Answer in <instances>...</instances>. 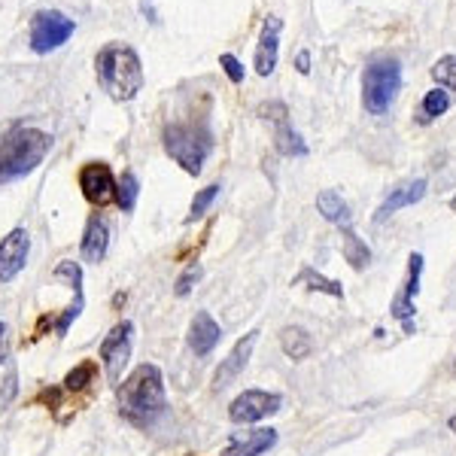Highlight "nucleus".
Wrapping results in <instances>:
<instances>
[{
  "mask_svg": "<svg viewBox=\"0 0 456 456\" xmlns=\"http://www.w3.org/2000/svg\"><path fill=\"white\" fill-rule=\"evenodd\" d=\"M116 399H119V414L131 426H152L167 411V393L161 369L152 362L137 365L128 378L116 387Z\"/></svg>",
  "mask_w": 456,
  "mask_h": 456,
  "instance_id": "nucleus-1",
  "label": "nucleus"
},
{
  "mask_svg": "<svg viewBox=\"0 0 456 456\" xmlns=\"http://www.w3.org/2000/svg\"><path fill=\"white\" fill-rule=\"evenodd\" d=\"M94 77H98L101 88L113 101H119V104L134 101L146 83L141 55L128 43H107L104 49H98V55H94Z\"/></svg>",
  "mask_w": 456,
  "mask_h": 456,
  "instance_id": "nucleus-2",
  "label": "nucleus"
},
{
  "mask_svg": "<svg viewBox=\"0 0 456 456\" xmlns=\"http://www.w3.org/2000/svg\"><path fill=\"white\" fill-rule=\"evenodd\" d=\"M53 150V137L40 128L31 125H21V128L10 131V134L0 141V186L4 183H16L21 176L43 165V159Z\"/></svg>",
  "mask_w": 456,
  "mask_h": 456,
  "instance_id": "nucleus-3",
  "label": "nucleus"
},
{
  "mask_svg": "<svg viewBox=\"0 0 456 456\" xmlns=\"http://www.w3.org/2000/svg\"><path fill=\"white\" fill-rule=\"evenodd\" d=\"M165 152L186 174L198 176L204 171V161L213 152V134L208 122H167L161 131Z\"/></svg>",
  "mask_w": 456,
  "mask_h": 456,
  "instance_id": "nucleus-4",
  "label": "nucleus"
},
{
  "mask_svg": "<svg viewBox=\"0 0 456 456\" xmlns=\"http://www.w3.org/2000/svg\"><path fill=\"white\" fill-rule=\"evenodd\" d=\"M402 92V64L395 58L371 61L362 73V104L371 116H384Z\"/></svg>",
  "mask_w": 456,
  "mask_h": 456,
  "instance_id": "nucleus-5",
  "label": "nucleus"
},
{
  "mask_svg": "<svg viewBox=\"0 0 456 456\" xmlns=\"http://www.w3.org/2000/svg\"><path fill=\"white\" fill-rule=\"evenodd\" d=\"M77 25L58 10H40L31 16V28H28V43L37 55H49L55 49H61L70 40Z\"/></svg>",
  "mask_w": 456,
  "mask_h": 456,
  "instance_id": "nucleus-6",
  "label": "nucleus"
},
{
  "mask_svg": "<svg viewBox=\"0 0 456 456\" xmlns=\"http://www.w3.org/2000/svg\"><path fill=\"white\" fill-rule=\"evenodd\" d=\"M131 347H134V326L128 320L116 322L110 329V335L101 341V362H104L110 384H119L122 380V371L131 359Z\"/></svg>",
  "mask_w": 456,
  "mask_h": 456,
  "instance_id": "nucleus-7",
  "label": "nucleus"
},
{
  "mask_svg": "<svg viewBox=\"0 0 456 456\" xmlns=\"http://www.w3.org/2000/svg\"><path fill=\"white\" fill-rule=\"evenodd\" d=\"M281 408H283V395L265 393V389H247V393H240L238 399L228 404V420L238 426L262 423L268 417H274Z\"/></svg>",
  "mask_w": 456,
  "mask_h": 456,
  "instance_id": "nucleus-8",
  "label": "nucleus"
},
{
  "mask_svg": "<svg viewBox=\"0 0 456 456\" xmlns=\"http://www.w3.org/2000/svg\"><path fill=\"white\" fill-rule=\"evenodd\" d=\"M420 277H423V256L420 253H411L408 259V281H404L402 292L393 298V305H389V314H393L395 322H402L404 335H414V298L417 292H420Z\"/></svg>",
  "mask_w": 456,
  "mask_h": 456,
  "instance_id": "nucleus-9",
  "label": "nucleus"
},
{
  "mask_svg": "<svg viewBox=\"0 0 456 456\" xmlns=\"http://www.w3.org/2000/svg\"><path fill=\"white\" fill-rule=\"evenodd\" d=\"M79 189L94 208H107L110 201H116V176L107 161H86L79 167Z\"/></svg>",
  "mask_w": 456,
  "mask_h": 456,
  "instance_id": "nucleus-10",
  "label": "nucleus"
},
{
  "mask_svg": "<svg viewBox=\"0 0 456 456\" xmlns=\"http://www.w3.org/2000/svg\"><path fill=\"white\" fill-rule=\"evenodd\" d=\"M28 253H31V238L25 228H12L4 240H0V283H12L25 271Z\"/></svg>",
  "mask_w": 456,
  "mask_h": 456,
  "instance_id": "nucleus-11",
  "label": "nucleus"
},
{
  "mask_svg": "<svg viewBox=\"0 0 456 456\" xmlns=\"http://www.w3.org/2000/svg\"><path fill=\"white\" fill-rule=\"evenodd\" d=\"M256 341H259V332H249L247 338H240V341L234 344L232 353H228L223 362H219L216 374H213V387H216V389H225V387H232L234 380L240 378V371L247 369L249 356H253Z\"/></svg>",
  "mask_w": 456,
  "mask_h": 456,
  "instance_id": "nucleus-12",
  "label": "nucleus"
},
{
  "mask_svg": "<svg viewBox=\"0 0 456 456\" xmlns=\"http://www.w3.org/2000/svg\"><path fill=\"white\" fill-rule=\"evenodd\" d=\"M281 31L283 21L277 16H268L262 21L259 46H256V73L259 77H271L277 68V53H281Z\"/></svg>",
  "mask_w": 456,
  "mask_h": 456,
  "instance_id": "nucleus-13",
  "label": "nucleus"
},
{
  "mask_svg": "<svg viewBox=\"0 0 456 456\" xmlns=\"http://www.w3.org/2000/svg\"><path fill=\"white\" fill-rule=\"evenodd\" d=\"M277 444V429H247V432H234L223 456H262Z\"/></svg>",
  "mask_w": 456,
  "mask_h": 456,
  "instance_id": "nucleus-14",
  "label": "nucleus"
},
{
  "mask_svg": "<svg viewBox=\"0 0 456 456\" xmlns=\"http://www.w3.org/2000/svg\"><path fill=\"white\" fill-rule=\"evenodd\" d=\"M426 189H429V183H426L423 176H417V180H408V183H402L399 189H393V192H389V195L384 198V204H380V208H378V213H374V223H387V219L393 216L395 210H402V208H411V204L423 201Z\"/></svg>",
  "mask_w": 456,
  "mask_h": 456,
  "instance_id": "nucleus-15",
  "label": "nucleus"
},
{
  "mask_svg": "<svg viewBox=\"0 0 456 456\" xmlns=\"http://www.w3.org/2000/svg\"><path fill=\"white\" fill-rule=\"evenodd\" d=\"M219 341H223L219 322L208 311H198L192 316V326H189V347H192V353L195 356H210Z\"/></svg>",
  "mask_w": 456,
  "mask_h": 456,
  "instance_id": "nucleus-16",
  "label": "nucleus"
},
{
  "mask_svg": "<svg viewBox=\"0 0 456 456\" xmlns=\"http://www.w3.org/2000/svg\"><path fill=\"white\" fill-rule=\"evenodd\" d=\"M107 249H110V225H107V219L101 216V213H92V216H88V223H86L79 253H83L86 262L98 265V262H104Z\"/></svg>",
  "mask_w": 456,
  "mask_h": 456,
  "instance_id": "nucleus-17",
  "label": "nucleus"
},
{
  "mask_svg": "<svg viewBox=\"0 0 456 456\" xmlns=\"http://www.w3.org/2000/svg\"><path fill=\"white\" fill-rule=\"evenodd\" d=\"M316 210H320V216L326 219V223H335V225H341V228H347L350 219H353L347 201H344V198L338 195L335 189H322V192L316 195Z\"/></svg>",
  "mask_w": 456,
  "mask_h": 456,
  "instance_id": "nucleus-18",
  "label": "nucleus"
},
{
  "mask_svg": "<svg viewBox=\"0 0 456 456\" xmlns=\"http://www.w3.org/2000/svg\"><path fill=\"white\" fill-rule=\"evenodd\" d=\"M341 253H344V259L350 262L353 271H365L371 265V249H369V244H365V240L359 238V234L353 232L350 225L341 228Z\"/></svg>",
  "mask_w": 456,
  "mask_h": 456,
  "instance_id": "nucleus-19",
  "label": "nucleus"
},
{
  "mask_svg": "<svg viewBox=\"0 0 456 456\" xmlns=\"http://www.w3.org/2000/svg\"><path fill=\"white\" fill-rule=\"evenodd\" d=\"M281 347L289 359L301 362V359H307L314 353V338L307 335V329H301V326H286L281 332Z\"/></svg>",
  "mask_w": 456,
  "mask_h": 456,
  "instance_id": "nucleus-20",
  "label": "nucleus"
},
{
  "mask_svg": "<svg viewBox=\"0 0 456 456\" xmlns=\"http://www.w3.org/2000/svg\"><path fill=\"white\" fill-rule=\"evenodd\" d=\"M292 286H301V289H311V292H322V296H332V298H344V286L338 281L322 277L320 271H314V268H301L298 277L292 281Z\"/></svg>",
  "mask_w": 456,
  "mask_h": 456,
  "instance_id": "nucleus-21",
  "label": "nucleus"
},
{
  "mask_svg": "<svg viewBox=\"0 0 456 456\" xmlns=\"http://www.w3.org/2000/svg\"><path fill=\"white\" fill-rule=\"evenodd\" d=\"M274 150L281 152V156H286V159H301V156H307V143L301 141L298 131H292V125H289V122H281V125H277V131H274Z\"/></svg>",
  "mask_w": 456,
  "mask_h": 456,
  "instance_id": "nucleus-22",
  "label": "nucleus"
},
{
  "mask_svg": "<svg viewBox=\"0 0 456 456\" xmlns=\"http://www.w3.org/2000/svg\"><path fill=\"white\" fill-rule=\"evenodd\" d=\"M137 195H141V180H137L131 171H125L119 180H116V204H119L122 213H131L137 208Z\"/></svg>",
  "mask_w": 456,
  "mask_h": 456,
  "instance_id": "nucleus-23",
  "label": "nucleus"
},
{
  "mask_svg": "<svg viewBox=\"0 0 456 456\" xmlns=\"http://www.w3.org/2000/svg\"><path fill=\"white\" fill-rule=\"evenodd\" d=\"M447 107H451V94L444 92V88H432V92H426L423 104H420V125H429L436 122L438 116L447 113Z\"/></svg>",
  "mask_w": 456,
  "mask_h": 456,
  "instance_id": "nucleus-24",
  "label": "nucleus"
},
{
  "mask_svg": "<svg viewBox=\"0 0 456 456\" xmlns=\"http://www.w3.org/2000/svg\"><path fill=\"white\" fill-rule=\"evenodd\" d=\"M55 281H64L73 289V298H83V268H79V262H58L55 271H53Z\"/></svg>",
  "mask_w": 456,
  "mask_h": 456,
  "instance_id": "nucleus-25",
  "label": "nucleus"
},
{
  "mask_svg": "<svg viewBox=\"0 0 456 456\" xmlns=\"http://www.w3.org/2000/svg\"><path fill=\"white\" fill-rule=\"evenodd\" d=\"M432 79L438 83V88L444 92H456V55H441L436 64H432Z\"/></svg>",
  "mask_w": 456,
  "mask_h": 456,
  "instance_id": "nucleus-26",
  "label": "nucleus"
},
{
  "mask_svg": "<svg viewBox=\"0 0 456 456\" xmlns=\"http://www.w3.org/2000/svg\"><path fill=\"white\" fill-rule=\"evenodd\" d=\"M94 374H98V365H94L92 359L79 362L77 369L68 371V378H64V393H79V389H86L94 380Z\"/></svg>",
  "mask_w": 456,
  "mask_h": 456,
  "instance_id": "nucleus-27",
  "label": "nucleus"
},
{
  "mask_svg": "<svg viewBox=\"0 0 456 456\" xmlns=\"http://www.w3.org/2000/svg\"><path fill=\"white\" fill-rule=\"evenodd\" d=\"M219 189H223V186H216V183H213V186L201 189V192H198V195L192 198V210H189L186 223H195V219H201L204 213H208V210L213 208V201L219 198Z\"/></svg>",
  "mask_w": 456,
  "mask_h": 456,
  "instance_id": "nucleus-28",
  "label": "nucleus"
},
{
  "mask_svg": "<svg viewBox=\"0 0 456 456\" xmlns=\"http://www.w3.org/2000/svg\"><path fill=\"white\" fill-rule=\"evenodd\" d=\"M201 281V265H189L186 271H183L180 277H176V286H174V292H176V298H186L189 292H192V286Z\"/></svg>",
  "mask_w": 456,
  "mask_h": 456,
  "instance_id": "nucleus-29",
  "label": "nucleus"
},
{
  "mask_svg": "<svg viewBox=\"0 0 456 456\" xmlns=\"http://www.w3.org/2000/svg\"><path fill=\"white\" fill-rule=\"evenodd\" d=\"M219 68L225 70V77L232 79L234 86H240V83H244L247 70H244V64H240V58H238V55H232V53H223V55H219Z\"/></svg>",
  "mask_w": 456,
  "mask_h": 456,
  "instance_id": "nucleus-30",
  "label": "nucleus"
},
{
  "mask_svg": "<svg viewBox=\"0 0 456 456\" xmlns=\"http://www.w3.org/2000/svg\"><path fill=\"white\" fill-rule=\"evenodd\" d=\"M256 113L262 116V119H268V122H274V125H281V122H289V107L283 104V101H268V104H262Z\"/></svg>",
  "mask_w": 456,
  "mask_h": 456,
  "instance_id": "nucleus-31",
  "label": "nucleus"
},
{
  "mask_svg": "<svg viewBox=\"0 0 456 456\" xmlns=\"http://www.w3.org/2000/svg\"><path fill=\"white\" fill-rule=\"evenodd\" d=\"M16 395H19V374L16 369H10L4 378V387H0V408H10Z\"/></svg>",
  "mask_w": 456,
  "mask_h": 456,
  "instance_id": "nucleus-32",
  "label": "nucleus"
},
{
  "mask_svg": "<svg viewBox=\"0 0 456 456\" xmlns=\"http://www.w3.org/2000/svg\"><path fill=\"white\" fill-rule=\"evenodd\" d=\"M10 359V329H6V322H0V365Z\"/></svg>",
  "mask_w": 456,
  "mask_h": 456,
  "instance_id": "nucleus-33",
  "label": "nucleus"
},
{
  "mask_svg": "<svg viewBox=\"0 0 456 456\" xmlns=\"http://www.w3.org/2000/svg\"><path fill=\"white\" fill-rule=\"evenodd\" d=\"M296 70L301 73V77L311 73V53H307V49H301V53L296 55Z\"/></svg>",
  "mask_w": 456,
  "mask_h": 456,
  "instance_id": "nucleus-34",
  "label": "nucleus"
},
{
  "mask_svg": "<svg viewBox=\"0 0 456 456\" xmlns=\"http://www.w3.org/2000/svg\"><path fill=\"white\" fill-rule=\"evenodd\" d=\"M447 426H451V432H453V436H456V414L451 417V420H447Z\"/></svg>",
  "mask_w": 456,
  "mask_h": 456,
  "instance_id": "nucleus-35",
  "label": "nucleus"
},
{
  "mask_svg": "<svg viewBox=\"0 0 456 456\" xmlns=\"http://www.w3.org/2000/svg\"><path fill=\"white\" fill-rule=\"evenodd\" d=\"M451 210H453V213H456V195H453V198H451Z\"/></svg>",
  "mask_w": 456,
  "mask_h": 456,
  "instance_id": "nucleus-36",
  "label": "nucleus"
},
{
  "mask_svg": "<svg viewBox=\"0 0 456 456\" xmlns=\"http://www.w3.org/2000/svg\"><path fill=\"white\" fill-rule=\"evenodd\" d=\"M453 371H456V365H453Z\"/></svg>",
  "mask_w": 456,
  "mask_h": 456,
  "instance_id": "nucleus-37",
  "label": "nucleus"
}]
</instances>
